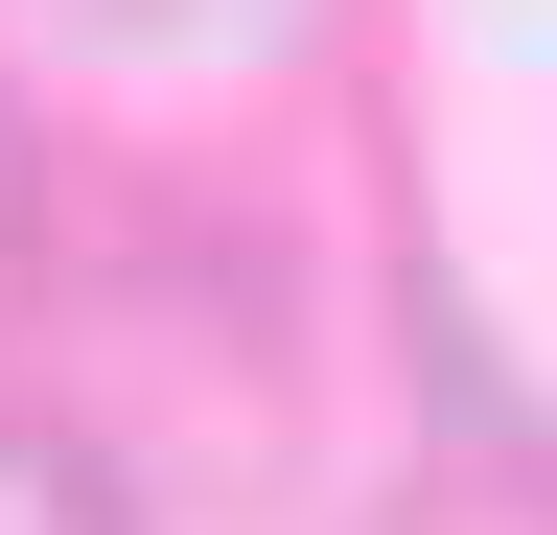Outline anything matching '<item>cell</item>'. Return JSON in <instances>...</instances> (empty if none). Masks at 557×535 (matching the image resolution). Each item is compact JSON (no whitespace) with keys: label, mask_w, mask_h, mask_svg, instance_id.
Wrapping results in <instances>:
<instances>
[{"label":"cell","mask_w":557,"mask_h":535,"mask_svg":"<svg viewBox=\"0 0 557 535\" xmlns=\"http://www.w3.org/2000/svg\"><path fill=\"white\" fill-rule=\"evenodd\" d=\"M0 303H24V141H0Z\"/></svg>","instance_id":"2"},{"label":"cell","mask_w":557,"mask_h":535,"mask_svg":"<svg viewBox=\"0 0 557 535\" xmlns=\"http://www.w3.org/2000/svg\"><path fill=\"white\" fill-rule=\"evenodd\" d=\"M0 535H116V489H94L70 442H0Z\"/></svg>","instance_id":"1"}]
</instances>
